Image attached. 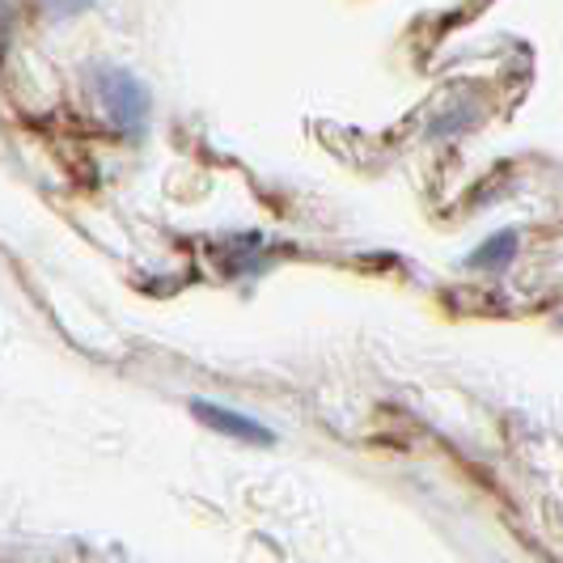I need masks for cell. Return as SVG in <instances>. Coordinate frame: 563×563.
<instances>
[{
	"instance_id": "6da1fadb",
	"label": "cell",
	"mask_w": 563,
	"mask_h": 563,
	"mask_svg": "<svg viewBox=\"0 0 563 563\" xmlns=\"http://www.w3.org/2000/svg\"><path fill=\"white\" fill-rule=\"evenodd\" d=\"M102 102H107L111 119L128 136H141L144 123H148V93H144V85L132 73H123V68L102 73Z\"/></svg>"
},
{
	"instance_id": "7a4b0ae2",
	"label": "cell",
	"mask_w": 563,
	"mask_h": 563,
	"mask_svg": "<svg viewBox=\"0 0 563 563\" xmlns=\"http://www.w3.org/2000/svg\"><path fill=\"white\" fill-rule=\"evenodd\" d=\"M191 416H196L199 423H208L212 432L233 437V441H251V445H272V441H276L258 420L242 416V411H229L221 402H208V398H191Z\"/></svg>"
},
{
	"instance_id": "3957f363",
	"label": "cell",
	"mask_w": 563,
	"mask_h": 563,
	"mask_svg": "<svg viewBox=\"0 0 563 563\" xmlns=\"http://www.w3.org/2000/svg\"><path fill=\"white\" fill-rule=\"evenodd\" d=\"M89 4H93V0H47V9H52L56 18H77Z\"/></svg>"
}]
</instances>
